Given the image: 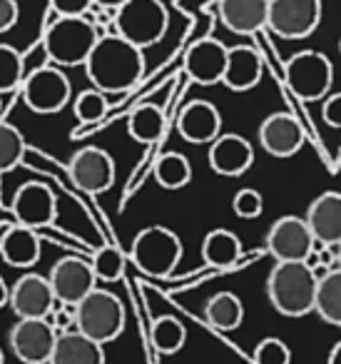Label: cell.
<instances>
[{"mask_svg": "<svg viewBox=\"0 0 341 364\" xmlns=\"http://www.w3.org/2000/svg\"><path fill=\"white\" fill-rule=\"evenodd\" d=\"M82 68L92 87L102 90L105 95H120L142 80L145 55H142V48L127 43L117 33H105L97 38Z\"/></svg>", "mask_w": 341, "mask_h": 364, "instance_id": "1", "label": "cell"}, {"mask_svg": "<svg viewBox=\"0 0 341 364\" xmlns=\"http://www.w3.org/2000/svg\"><path fill=\"white\" fill-rule=\"evenodd\" d=\"M316 274L306 262H276L266 277V297L284 317L314 312Z\"/></svg>", "mask_w": 341, "mask_h": 364, "instance_id": "2", "label": "cell"}, {"mask_svg": "<svg viewBox=\"0 0 341 364\" xmlns=\"http://www.w3.org/2000/svg\"><path fill=\"white\" fill-rule=\"evenodd\" d=\"M97 38L100 33L87 16H58L43 36V48L53 65L77 68L85 65Z\"/></svg>", "mask_w": 341, "mask_h": 364, "instance_id": "3", "label": "cell"}, {"mask_svg": "<svg viewBox=\"0 0 341 364\" xmlns=\"http://www.w3.org/2000/svg\"><path fill=\"white\" fill-rule=\"evenodd\" d=\"M170 13L162 0H125L115 11L110 33H117L137 48H150L165 38Z\"/></svg>", "mask_w": 341, "mask_h": 364, "instance_id": "4", "label": "cell"}, {"mask_svg": "<svg viewBox=\"0 0 341 364\" xmlns=\"http://www.w3.org/2000/svg\"><path fill=\"white\" fill-rule=\"evenodd\" d=\"M75 329L100 344L115 342L125 329V304L110 289L95 287L75 304Z\"/></svg>", "mask_w": 341, "mask_h": 364, "instance_id": "5", "label": "cell"}, {"mask_svg": "<svg viewBox=\"0 0 341 364\" xmlns=\"http://www.w3.org/2000/svg\"><path fill=\"white\" fill-rule=\"evenodd\" d=\"M130 259L142 274L167 277L182 259V240L165 225H150L135 235Z\"/></svg>", "mask_w": 341, "mask_h": 364, "instance_id": "6", "label": "cell"}, {"mask_svg": "<svg viewBox=\"0 0 341 364\" xmlns=\"http://www.w3.org/2000/svg\"><path fill=\"white\" fill-rule=\"evenodd\" d=\"M284 77L289 90L299 100L314 102L329 95L334 82V65L319 50H301L289 58L284 68Z\"/></svg>", "mask_w": 341, "mask_h": 364, "instance_id": "7", "label": "cell"}, {"mask_svg": "<svg viewBox=\"0 0 341 364\" xmlns=\"http://www.w3.org/2000/svg\"><path fill=\"white\" fill-rule=\"evenodd\" d=\"M23 100L38 115H55L70 102L72 85L58 65H40L31 70L21 82Z\"/></svg>", "mask_w": 341, "mask_h": 364, "instance_id": "8", "label": "cell"}, {"mask_svg": "<svg viewBox=\"0 0 341 364\" xmlns=\"http://www.w3.org/2000/svg\"><path fill=\"white\" fill-rule=\"evenodd\" d=\"M321 23V0H269L266 28L284 41L309 38Z\"/></svg>", "mask_w": 341, "mask_h": 364, "instance_id": "9", "label": "cell"}, {"mask_svg": "<svg viewBox=\"0 0 341 364\" xmlns=\"http://www.w3.org/2000/svg\"><path fill=\"white\" fill-rule=\"evenodd\" d=\"M58 332L50 319H18L8 332V344L23 364H48Z\"/></svg>", "mask_w": 341, "mask_h": 364, "instance_id": "10", "label": "cell"}, {"mask_svg": "<svg viewBox=\"0 0 341 364\" xmlns=\"http://www.w3.org/2000/svg\"><path fill=\"white\" fill-rule=\"evenodd\" d=\"M314 250V237L304 218L284 215L266 232V252L276 262H304Z\"/></svg>", "mask_w": 341, "mask_h": 364, "instance_id": "11", "label": "cell"}, {"mask_svg": "<svg viewBox=\"0 0 341 364\" xmlns=\"http://www.w3.org/2000/svg\"><path fill=\"white\" fill-rule=\"evenodd\" d=\"M67 170H70L75 188L90 195L107 193L112 188V182H115V160L102 147H82V150H77L70 157Z\"/></svg>", "mask_w": 341, "mask_h": 364, "instance_id": "12", "label": "cell"}, {"mask_svg": "<svg viewBox=\"0 0 341 364\" xmlns=\"http://www.w3.org/2000/svg\"><path fill=\"white\" fill-rule=\"evenodd\" d=\"M48 282L53 287L58 302L63 304H77L87 292L97 287L95 272H92L90 262L82 257H63L50 267Z\"/></svg>", "mask_w": 341, "mask_h": 364, "instance_id": "13", "label": "cell"}, {"mask_svg": "<svg viewBox=\"0 0 341 364\" xmlns=\"http://www.w3.org/2000/svg\"><path fill=\"white\" fill-rule=\"evenodd\" d=\"M11 210L16 215V223L23 225V228H31V230L48 228V225L55 223V215H58L55 195L43 182H26L13 195Z\"/></svg>", "mask_w": 341, "mask_h": 364, "instance_id": "14", "label": "cell"}, {"mask_svg": "<svg viewBox=\"0 0 341 364\" xmlns=\"http://www.w3.org/2000/svg\"><path fill=\"white\" fill-rule=\"evenodd\" d=\"M8 307L16 312L18 319H45L55 307V294H53L48 277L26 272L11 287Z\"/></svg>", "mask_w": 341, "mask_h": 364, "instance_id": "15", "label": "cell"}, {"mask_svg": "<svg viewBox=\"0 0 341 364\" xmlns=\"http://www.w3.org/2000/svg\"><path fill=\"white\" fill-rule=\"evenodd\" d=\"M210 167L222 177H239L254 165V147L237 132H220L207 152Z\"/></svg>", "mask_w": 341, "mask_h": 364, "instance_id": "16", "label": "cell"}, {"mask_svg": "<svg viewBox=\"0 0 341 364\" xmlns=\"http://www.w3.org/2000/svg\"><path fill=\"white\" fill-rule=\"evenodd\" d=\"M304 127L289 112H271L259 125V145L271 157H294L304 147Z\"/></svg>", "mask_w": 341, "mask_h": 364, "instance_id": "17", "label": "cell"}, {"mask_svg": "<svg viewBox=\"0 0 341 364\" xmlns=\"http://www.w3.org/2000/svg\"><path fill=\"white\" fill-rule=\"evenodd\" d=\"M227 50L224 43L215 38H202L187 50L185 55V73L197 85H217L222 82L227 65Z\"/></svg>", "mask_w": 341, "mask_h": 364, "instance_id": "18", "label": "cell"}, {"mask_svg": "<svg viewBox=\"0 0 341 364\" xmlns=\"http://www.w3.org/2000/svg\"><path fill=\"white\" fill-rule=\"evenodd\" d=\"M306 225L311 230L314 242L326 247H339L341 245V193H321L311 200L306 208Z\"/></svg>", "mask_w": 341, "mask_h": 364, "instance_id": "19", "label": "cell"}, {"mask_svg": "<svg viewBox=\"0 0 341 364\" xmlns=\"http://www.w3.org/2000/svg\"><path fill=\"white\" fill-rule=\"evenodd\" d=\"M177 130L192 145H210L222 132V115L210 100H192L180 110Z\"/></svg>", "mask_w": 341, "mask_h": 364, "instance_id": "20", "label": "cell"}, {"mask_svg": "<svg viewBox=\"0 0 341 364\" xmlns=\"http://www.w3.org/2000/svg\"><path fill=\"white\" fill-rule=\"evenodd\" d=\"M264 75V63L261 55L249 46H234L227 50V65L222 75V85H227L232 92L254 90Z\"/></svg>", "mask_w": 341, "mask_h": 364, "instance_id": "21", "label": "cell"}, {"mask_svg": "<svg viewBox=\"0 0 341 364\" xmlns=\"http://www.w3.org/2000/svg\"><path fill=\"white\" fill-rule=\"evenodd\" d=\"M217 8L224 28L237 36H254L266 28L269 0H220Z\"/></svg>", "mask_w": 341, "mask_h": 364, "instance_id": "22", "label": "cell"}, {"mask_svg": "<svg viewBox=\"0 0 341 364\" xmlns=\"http://www.w3.org/2000/svg\"><path fill=\"white\" fill-rule=\"evenodd\" d=\"M0 257L11 267H36L40 259V237L38 230L23 228V225H11L6 228L3 237H0Z\"/></svg>", "mask_w": 341, "mask_h": 364, "instance_id": "23", "label": "cell"}, {"mask_svg": "<svg viewBox=\"0 0 341 364\" xmlns=\"http://www.w3.org/2000/svg\"><path fill=\"white\" fill-rule=\"evenodd\" d=\"M48 364H105V349L100 342L72 329L58 334Z\"/></svg>", "mask_w": 341, "mask_h": 364, "instance_id": "24", "label": "cell"}, {"mask_svg": "<svg viewBox=\"0 0 341 364\" xmlns=\"http://www.w3.org/2000/svg\"><path fill=\"white\" fill-rule=\"evenodd\" d=\"M242 257V242L234 232L224 228H217V230H210L202 240V259L205 264L210 267H232L237 264Z\"/></svg>", "mask_w": 341, "mask_h": 364, "instance_id": "25", "label": "cell"}, {"mask_svg": "<svg viewBox=\"0 0 341 364\" xmlns=\"http://www.w3.org/2000/svg\"><path fill=\"white\" fill-rule=\"evenodd\" d=\"M314 312L331 327H341V269L334 267L316 279Z\"/></svg>", "mask_w": 341, "mask_h": 364, "instance_id": "26", "label": "cell"}, {"mask_svg": "<svg viewBox=\"0 0 341 364\" xmlns=\"http://www.w3.org/2000/svg\"><path fill=\"white\" fill-rule=\"evenodd\" d=\"M205 319L220 332H234L244 322V304L234 292H217L205 307Z\"/></svg>", "mask_w": 341, "mask_h": 364, "instance_id": "27", "label": "cell"}, {"mask_svg": "<svg viewBox=\"0 0 341 364\" xmlns=\"http://www.w3.org/2000/svg\"><path fill=\"white\" fill-rule=\"evenodd\" d=\"M165 127L167 117L162 112V107L150 105V102L137 105L127 117V132H130L132 140L142 142V145H152V142L160 140L165 135Z\"/></svg>", "mask_w": 341, "mask_h": 364, "instance_id": "28", "label": "cell"}, {"mask_svg": "<svg viewBox=\"0 0 341 364\" xmlns=\"http://www.w3.org/2000/svg\"><path fill=\"white\" fill-rule=\"evenodd\" d=\"M155 180L165 190H182L192 180V165L182 152H165L155 162Z\"/></svg>", "mask_w": 341, "mask_h": 364, "instance_id": "29", "label": "cell"}, {"mask_svg": "<svg viewBox=\"0 0 341 364\" xmlns=\"http://www.w3.org/2000/svg\"><path fill=\"white\" fill-rule=\"evenodd\" d=\"M150 337H152V347L160 354H177L187 342V329L177 317L165 314V317H157L152 322Z\"/></svg>", "mask_w": 341, "mask_h": 364, "instance_id": "30", "label": "cell"}, {"mask_svg": "<svg viewBox=\"0 0 341 364\" xmlns=\"http://www.w3.org/2000/svg\"><path fill=\"white\" fill-rule=\"evenodd\" d=\"M26 155V137L11 122L0 120V175L11 172L13 167L21 165Z\"/></svg>", "mask_w": 341, "mask_h": 364, "instance_id": "31", "label": "cell"}, {"mask_svg": "<svg viewBox=\"0 0 341 364\" xmlns=\"http://www.w3.org/2000/svg\"><path fill=\"white\" fill-rule=\"evenodd\" d=\"M127 257L122 255V250L112 247V245H102L90 259V267L95 272L97 282H117L125 274Z\"/></svg>", "mask_w": 341, "mask_h": 364, "instance_id": "32", "label": "cell"}, {"mask_svg": "<svg viewBox=\"0 0 341 364\" xmlns=\"http://www.w3.org/2000/svg\"><path fill=\"white\" fill-rule=\"evenodd\" d=\"M23 77H26V60H23V55L13 46H8V43H0V95L21 87Z\"/></svg>", "mask_w": 341, "mask_h": 364, "instance_id": "33", "label": "cell"}, {"mask_svg": "<svg viewBox=\"0 0 341 364\" xmlns=\"http://www.w3.org/2000/svg\"><path fill=\"white\" fill-rule=\"evenodd\" d=\"M107 107H110L107 95L102 90H97V87L82 90L80 95L75 97V102H72V112H75L80 125H95V122H100L102 117H105Z\"/></svg>", "mask_w": 341, "mask_h": 364, "instance_id": "34", "label": "cell"}, {"mask_svg": "<svg viewBox=\"0 0 341 364\" xmlns=\"http://www.w3.org/2000/svg\"><path fill=\"white\" fill-rule=\"evenodd\" d=\"M254 364H291V349L279 337H266L254 347Z\"/></svg>", "mask_w": 341, "mask_h": 364, "instance_id": "35", "label": "cell"}, {"mask_svg": "<svg viewBox=\"0 0 341 364\" xmlns=\"http://www.w3.org/2000/svg\"><path fill=\"white\" fill-rule=\"evenodd\" d=\"M232 210L239 220H256L264 213V198H261L259 190L254 188H244L234 195L232 200Z\"/></svg>", "mask_w": 341, "mask_h": 364, "instance_id": "36", "label": "cell"}, {"mask_svg": "<svg viewBox=\"0 0 341 364\" xmlns=\"http://www.w3.org/2000/svg\"><path fill=\"white\" fill-rule=\"evenodd\" d=\"M92 0H50L55 16H87L92 11Z\"/></svg>", "mask_w": 341, "mask_h": 364, "instance_id": "37", "label": "cell"}, {"mask_svg": "<svg viewBox=\"0 0 341 364\" xmlns=\"http://www.w3.org/2000/svg\"><path fill=\"white\" fill-rule=\"evenodd\" d=\"M321 120L329 127L341 130V92H334V95H329L324 100V105H321Z\"/></svg>", "mask_w": 341, "mask_h": 364, "instance_id": "38", "label": "cell"}, {"mask_svg": "<svg viewBox=\"0 0 341 364\" xmlns=\"http://www.w3.org/2000/svg\"><path fill=\"white\" fill-rule=\"evenodd\" d=\"M18 18H21V6L18 0H0V36L18 26Z\"/></svg>", "mask_w": 341, "mask_h": 364, "instance_id": "39", "label": "cell"}, {"mask_svg": "<svg viewBox=\"0 0 341 364\" xmlns=\"http://www.w3.org/2000/svg\"><path fill=\"white\" fill-rule=\"evenodd\" d=\"M8 297H11V287L6 284V279L0 277V309L8 307Z\"/></svg>", "mask_w": 341, "mask_h": 364, "instance_id": "40", "label": "cell"}, {"mask_svg": "<svg viewBox=\"0 0 341 364\" xmlns=\"http://www.w3.org/2000/svg\"><path fill=\"white\" fill-rule=\"evenodd\" d=\"M97 8H107V11H117V8L125 3V0H92Z\"/></svg>", "mask_w": 341, "mask_h": 364, "instance_id": "41", "label": "cell"}, {"mask_svg": "<svg viewBox=\"0 0 341 364\" xmlns=\"http://www.w3.org/2000/svg\"><path fill=\"white\" fill-rule=\"evenodd\" d=\"M326 364H341V342L334 344V349L329 352V359H326Z\"/></svg>", "mask_w": 341, "mask_h": 364, "instance_id": "42", "label": "cell"}, {"mask_svg": "<svg viewBox=\"0 0 341 364\" xmlns=\"http://www.w3.org/2000/svg\"><path fill=\"white\" fill-rule=\"evenodd\" d=\"M336 267L341 269V245H339V247H336Z\"/></svg>", "mask_w": 341, "mask_h": 364, "instance_id": "43", "label": "cell"}, {"mask_svg": "<svg viewBox=\"0 0 341 364\" xmlns=\"http://www.w3.org/2000/svg\"><path fill=\"white\" fill-rule=\"evenodd\" d=\"M0 364H6V357H3V349H0Z\"/></svg>", "mask_w": 341, "mask_h": 364, "instance_id": "44", "label": "cell"}, {"mask_svg": "<svg viewBox=\"0 0 341 364\" xmlns=\"http://www.w3.org/2000/svg\"><path fill=\"white\" fill-rule=\"evenodd\" d=\"M339 53H341V38H339Z\"/></svg>", "mask_w": 341, "mask_h": 364, "instance_id": "45", "label": "cell"}]
</instances>
